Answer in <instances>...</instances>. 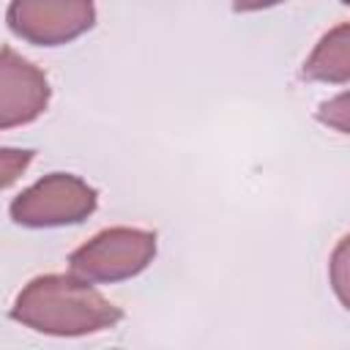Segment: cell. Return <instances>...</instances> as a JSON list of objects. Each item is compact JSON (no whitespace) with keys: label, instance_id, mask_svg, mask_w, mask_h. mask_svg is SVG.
<instances>
[{"label":"cell","instance_id":"cell-11","mask_svg":"<svg viewBox=\"0 0 350 350\" xmlns=\"http://www.w3.org/2000/svg\"><path fill=\"white\" fill-rule=\"evenodd\" d=\"M342 3H347V0H342Z\"/></svg>","mask_w":350,"mask_h":350},{"label":"cell","instance_id":"cell-7","mask_svg":"<svg viewBox=\"0 0 350 350\" xmlns=\"http://www.w3.org/2000/svg\"><path fill=\"white\" fill-rule=\"evenodd\" d=\"M33 161V150H19V148H0V191L11 186Z\"/></svg>","mask_w":350,"mask_h":350},{"label":"cell","instance_id":"cell-8","mask_svg":"<svg viewBox=\"0 0 350 350\" xmlns=\"http://www.w3.org/2000/svg\"><path fill=\"white\" fill-rule=\"evenodd\" d=\"M317 118H320L323 123H328V126H334L336 131H342V134H347V131H350V123H347V118H350V109H347V93H339L336 98H331V101H325V104L320 107V112H317Z\"/></svg>","mask_w":350,"mask_h":350},{"label":"cell","instance_id":"cell-10","mask_svg":"<svg viewBox=\"0 0 350 350\" xmlns=\"http://www.w3.org/2000/svg\"><path fill=\"white\" fill-rule=\"evenodd\" d=\"M276 3H284V0H232V8L235 11H262V8H271Z\"/></svg>","mask_w":350,"mask_h":350},{"label":"cell","instance_id":"cell-2","mask_svg":"<svg viewBox=\"0 0 350 350\" xmlns=\"http://www.w3.org/2000/svg\"><path fill=\"white\" fill-rule=\"evenodd\" d=\"M156 257V235L137 227H109L71 252V273L88 282H120L145 271Z\"/></svg>","mask_w":350,"mask_h":350},{"label":"cell","instance_id":"cell-5","mask_svg":"<svg viewBox=\"0 0 350 350\" xmlns=\"http://www.w3.org/2000/svg\"><path fill=\"white\" fill-rule=\"evenodd\" d=\"M46 104L49 82L44 71L14 49H0V129L33 123Z\"/></svg>","mask_w":350,"mask_h":350},{"label":"cell","instance_id":"cell-1","mask_svg":"<svg viewBox=\"0 0 350 350\" xmlns=\"http://www.w3.org/2000/svg\"><path fill=\"white\" fill-rule=\"evenodd\" d=\"M11 317L38 334L82 336L112 328L123 312L77 273L36 276L22 287Z\"/></svg>","mask_w":350,"mask_h":350},{"label":"cell","instance_id":"cell-9","mask_svg":"<svg viewBox=\"0 0 350 350\" xmlns=\"http://www.w3.org/2000/svg\"><path fill=\"white\" fill-rule=\"evenodd\" d=\"M331 282H334L339 301L347 306V238L339 241V246L331 257Z\"/></svg>","mask_w":350,"mask_h":350},{"label":"cell","instance_id":"cell-3","mask_svg":"<svg viewBox=\"0 0 350 350\" xmlns=\"http://www.w3.org/2000/svg\"><path fill=\"white\" fill-rule=\"evenodd\" d=\"M96 189L68 172H52L11 202V219L22 227L79 224L96 211Z\"/></svg>","mask_w":350,"mask_h":350},{"label":"cell","instance_id":"cell-6","mask_svg":"<svg viewBox=\"0 0 350 350\" xmlns=\"http://www.w3.org/2000/svg\"><path fill=\"white\" fill-rule=\"evenodd\" d=\"M304 79L314 82H336L345 85L350 79V25L342 22L328 30L301 68Z\"/></svg>","mask_w":350,"mask_h":350},{"label":"cell","instance_id":"cell-4","mask_svg":"<svg viewBox=\"0 0 350 350\" xmlns=\"http://www.w3.org/2000/svg\"><path fill=\"white\" fill-rule=\"evenodd\" d=\"M5 19L14 36L38 46H60L93 27L96 8L93 0H11Z\"/></svg>","mask_w":350,"mask_h":350}]
</instances>
